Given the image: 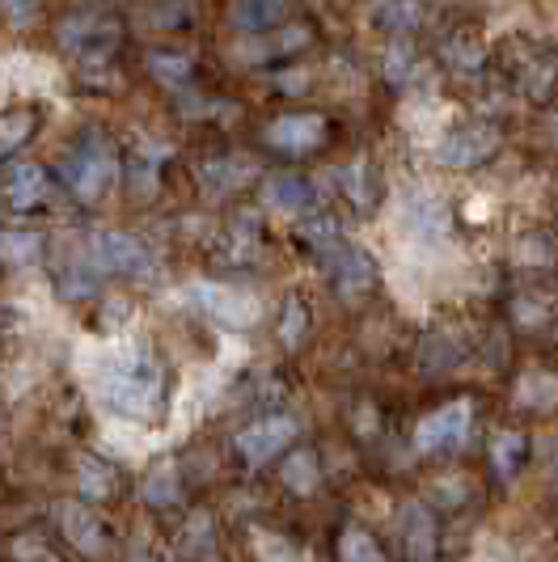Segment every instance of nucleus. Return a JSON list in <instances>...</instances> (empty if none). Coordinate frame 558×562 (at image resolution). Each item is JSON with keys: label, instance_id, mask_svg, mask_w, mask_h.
Wrapping results in <instances>:
<instances>
[{"label": "nucleus", "instance_id": "1", "mask_svg": "<svg viewBox=\"0 0 558 562\" xmlns=\"http://www.w3.org/2000/svg\"><path fill=\"white\" fill-rule=\"evenodd\" d=\"M93 394L114 415L148 423L161 415L166 372L157 364V356L148 351V342H114L93 368Z\"/></svg>", "mask_w": 558, "mask_h": 562}, {"label": "nucleus", "instance_id": "2", "mask_svg": "<svg viewBox=\"0 0 558 562\" xmlns=\"http://www.w3.org/2000/svg\"><path fill=\"white\" fill-rule=\"evenodd\" d=\"M114 178H119V161H114V148L98 136L81 140L68 157H64V182L68 191L85 203H98L102 195H111Z\"/></svg>", "mask_w": 558, "mask_h": 562}, {"label": "nucleus", "instance_id": "3", "mask_svg": "<svg viewBox=\"0 0 558 562\" xmlns=\"http://www.w3.org/2000/svg\"><path fill=\"white\" fill-rule=\"evenodd\" d=\"M85 262L93 276H153V254L119 228H98L85 246Z\"/></svg>", "mask_w": 558, "mask_h": 562}, {"label": "nucleus", "instance_id": "4", "mask_svg": "<svg viewBox=\"0 0 558 562\" xmlns=\"http://www.w3.org/2000/svg\"><path fill=\"white\" fill-rule=\"evenodd\" d=\"M398 228L415 246H445L448 233H453L445 199H436L432 191H418V187L406 191L402 203H398Z\"/></svg>", "mask_w": 558, "mask_h": 562}, {"label": "nucleus", "instance_id": "5", "mask_svg": "<svg viewBox=\"0 0 558 562\" xmlns=\"http://www.w3.org/2000/svg\"><path fill=\"white\" fill-rule=\"evenodd\" d=\"M470 419H475V411H470L466 397H457V402H448L440 411H432V415L418 419V427H415V452L436 457V452L461 449L466 436H470Z\"/></svg>", "mask_w": 558, "mask_h": 562}, {"label": "nucleus", "instance_id": "6", "mask_svg": "<svg viewBox=\"0 0 558 562\" xmlns=\"http://www.w3.org/2000/svg\"><path fill=\"white\" fill-rule=\"evenodd\" d=\"M178 301L199 313H208V317H216L224 326H250L254 317H258V301L254 296H242V292L221 288V283H191V288L178 292Z\"/></svg>", "mask_w": 558, "mask_h": 562}, {"label": "nucleus", "instance_id": "7", "mask_svg": "<svg viewBox=\"0 0 558 562\" xmlns=\"http://www.w3.org/2000/svg\"><path fill=\"white\" fill-rule=\"evenodd\" d=\"M495 148H500L495 127L470 123V127H453V132H445V136H440V144H436V157H440V166L475 169V166H482V161H487Z\"/></svg>", "mask_w": 558, "mask_h": 562}, {"label": "nucleus", "instance_id": "8", "mask_svg": "<svg viewBox=\"0 0 558 562\" xmlns=\"http://www.w3.org/2000/svg\"><path fill=\"white\" fill-rule=\"evenodd\" d=\"M292 436H297V423L288 419V415H271V419L250 423V427L237 436V449H242V457H246L250 465H267L276 452H283L292 445Z\"/></svg>", "mask_w": 558, "mask_h": 562}, {"label": "nucleus", "instance_id": "9", "mask_svg": "<svg viewBox=\"0 0 558 562\" xmlns=\"http://www.w3.org/2000/svg\"><path fill=\"white\" fill-rule=\"evenodd\" d=\"M326 140V119L322 114H283L267 123V144L279 153H309Z\"/></svg>", "mask_w": 558, "mask_h": 562}, {"label": "nucleus", "instance_id": "10", "mask_svg": "<svg viewBox=\"0 0 558 562\" xmlns=\"http://www.w3.org/2000/svg\"><path fill=\"white\" fill-rule=\"evenodd\" d=\"M326 258V271H331V280L343 288V292H360V288H368L372 283V258L360 250V246H335L331 254H322Z\"/></svg>", "mask_w": 558, "mask_h": 562}, {"label": "nucleus", "instance_id": "11", "mask_svg": "<svg viewBox=\"0 0 558 562\" xmlns=\"http://www.w3.org/2000/svg\"><path fill=\"white\" fill-rule=\"evenodd\" d=\"M59 525H64V537L81 550V554H89V559H98L102 550H107V533H102V520L89 512L85 504H64V512H59Z\"/></svg>", "mask_w": 558, "mask_h": 562}, {"label": "nucleus", "instance_id": "12", "mask_svg": "<svg viewBox=\"0 0 558 562\" xmlns=\"http://www.w3.org/2000/svg\"><path fill=\"white\" fill-rule=\"evenodd\" d=\"M263 203L271 212L292 216V212H305L309 203H313V187H309L305 178H297V173H276V178L263 182Z\"/></svg>", "mask_w": 558, "mask_h": 562}, {"label": "nucleus", "instance_id": "13", "mask_svg": "<svg viewBox=\"0 0 558 562\" xmlns=\"http://www.w3.org/2000/svg\"><path fill=\"white\" fill-rule=\"evenodd\" d=\"M288 0H233V26L246 34H263L283 18Z\"/></svg>", "mask_w": 558, "mask_h": 562}, {"label": "nucleus", "instance_id": "14", "mask_svg": "<svg viewBox=\"0 0 558 562\" xmlns=\"http://www.w3.org/2000/svg\"><path fill=\"white\" fill-rule=\"evenodd\" d=\"M402 537H406V550L415 554V559H427L432 554V546H436V525H432V512L427 507L411 504L402 512Z\"/></svg>", "mask_w": 558, "mask_h": 562}, {"label": "nucleus", "instance_id": "15", "mask_svg": "<svg viewBox=\"0 0 558 562\" xmlns=\"http://www.w3.org/2000/svg\"><path fill=\"white\" fill-rule=\"evenodd\" d=\"M9 199H13L18 207L43 203V199H47V173H43V166H34V161L13 166V173H9Z\"/></svg>", "mask_w": 558, "mask_h": 562}, {"label": "nucleus", "instance_id": "16", "mask_svg": "<svg viewBox=\"0 0 558 562\" xmlns=\"http://www.w3.org/2000/svg\"><path fill=\"white\" fill-rule=\"evenodd\" d=\"M279 479H283V486H288V491H297V495H309V491H317V482H322L317 457H313V452H292V457L283 461Z\"/></svg>", "mask_w": 558, "mask_h": 562}, {"label": "nucleus", "instance_id": "17", "mask_svg": "<svg viewBox=\"0 0 558 562\" xmlns=\"http://www.w3.org/2000/svg\"><path fill=\"white\" fill-rule=\"evenodd\" d=\"M338 562H386V554H381V546L372 541V533L347 529V533L338 537Z\"/></svg>", "mask_w": 558, "mask_h": 562}, {"label": "nucleus", "instance_id": "18", "mask_svg": "<svg viewBox=\"0 0 558 562\" xmlns=\"http://www.w3.org/2000/svg\"><path fill=\"white\" fill-rule=\"evenodd\" d=\"M178 470L174 465H157L153 474H148V482H144V499L153 507H166V504H178Z\"/></svg>", "mask_w": 558, "mask_h": 562}, {"label": "nucleus", "instance_id": "19", "mask_svg": "<svg viewBox=\"0 0 558 562\" xmlns=\"http://www.w3.org/2000/svg\"><path fill=\"white\" fill-rule=\"evenodd\" d=\"M521 457H525V436L521 431H503L500 440H495V449H491L495 470H500L503 479H512L521 470Z\"/></svg>", "mask_w": 558, "mask_h": 562}, {"label": "nucleus", "instance_id": "20", "mask_svg": "<svg viewBox=\"0 0 558 562\" xmlns=\"http://www.w3.org/2000/svg\"><path fill=\"white\" fill-rule=\"evenodd\" d=\"M34 254H38V233H30V228H13L0 237V258H9L13 267L34 262Z\"/></svg>", "mask_w": 558, "mask_h": 562}, {"label": "nucleus", "instance_id": "21", "mask_svg": "<svg viewBox=\"0 0 558 562\" xmlns=\"http://www.w3.org/2000/svg\"><path fill=\"white\" fill-rule=\"evenodd\" d=\"M30 132H34V114H30V111L0 114V157H4V153H13L18 144L26 140Z\"/></svg>", "mask_w": 558, "mask_h": 562}, {"label": "nucleus", "instance_id": "22", "mask_svg": "<svg viewBox=\"0 0 558 562\" xmlns=\"http://www.w3.org/2000/svg\"><path fill=\"white\" fill-rule=\"evenodd\" d=\"M418 18H423L418 0H386V4L377 9V22L386 30H411Z\"/></svg>", "mask_w": 558, "mask_h": 562}, {"label": "nucleus", "instance_id": "23", "mask_svg": "<svg viewBox=\"0 0 558 562\" xmlns=\"http://www.w3.org/2000/svg\"><path fill=\"white\" fill-rule=\"evenodd\" d=\"M516 397L525 406H558V381L555 376H525L516 385Z\"/></svg>", "mask_w": 558, "mask_h": 562}, {"label": "nucleus", "instance_id": "24", "mask_svg": "<svg viewBox=\"0 0 558 562\" xmlns=\"http://www.w3.org/2000/svg\"><path fill=\"white\" fill-rule=\"evenodd\" d=\"M81 495L85 499H102V495H111V486H114V479H111V470L107 465H98L93 457H85L81 461Z\"/></svg>", "mask_w": 558, "mask_h": 562}, {"label": "nucleus", "instance_id": "25", "mask_svg": "<svg viewBox=\"0 0 558 562\" xmlns=\"http://www.w3.org/2000/svg\"><path fill=\"white\" fill-rule=\"evenodd\" d=\"M305 241L313 246L317 254H331L335 246H343V233H338V221L331 216H317V221H309L305 225Z\"/></svg>", "mask_w": 558, "mask_h": 562}, {"label": "nucleus", "instance_id": "26", "mask_svg": "<svg viewBox=\"0 0 558 562\" xmlns=\"http://www.w3.org/2000/svg\"><path fill=\"white\" fill-rule=\"evenodd\" d=\"M254 550H258V562H305L297 554V546H288L276 533H254Z\"/></svg>", "mask_w": 558, "mask_h": 562}, {"label": "nucleus", "instance_id": "27", "mask_svg": "<svg viewBox=\"0 0 558 562\" xmlns=\"http://www.w3.org/2000/svg\"><path fill=\"white\" fill-rule=\"evenodd\" d=\"M309 330V313L301 301H288V310H283V322H279V338H283V347H301V338Z\"/></svg>", "mask_w": 558, "mask_h": 562}, {"label": "nucleus", "instance_id": "28", "mask_svg": "<svg viewBox=\"0 0 558 562\" xmlns=\"http://www.w3.org/2000/svg\"><path fill=\"white\" fill-rule=\"evenodd\" d=\"M250 173L246 161H212V166H203V182H212V187H233V182H242Z\"/></svg>", "mask_w": 558, "mask_h": 562}, {"label": "nucleus", "instance_id": "29", "mask_svg": "<svg viewBox=\"0 0 558 562\" xmlns=\"http://www.w3.org/2000/svg\"><path fill=\"white\" fill-rule=\"evenodd\" d=\"M411 59H415V52H411L406 43H393L390 52H386V64H381V68H386L390 81H406V77H411Z\"/></svg>", "mask_w": 558, "mask_h": 562}, {"label": "nucleus", "instance_id": "30", "mask_svg": "<svg viewBox=\"0 0 558 562\" xmlns=\"http://www.w3.org/2000/svg\"><path fill=\"white\" fill-rule=\"evenodd\" d=\"M343 182H347V191H351V199L360 203V207H368L372 203V187H368V166L364 161H356V166L343 173Z\"/></svg>", "mask_w": 558, "mask_h": 562}, {"label": "nucleus", "instance_id": "31", "mask_svg": "<svg viewBox=\"0 0 558 562\" xmlns=\"http://www.w3.org/2000/svg\"><path fill=\"white\" fill-rule=\"evenodd\" d=\"M148 64H153V72H157L161 81H187V77H191V64L182 56H153Z\"/></svg>", "mask_w": 558, "mask_h": 562}, {"label": "nucleus", "instance_id": "32", "mask_svg": "<svg viewBox=\"0 0 558 562\" xmlns=\"http://www.w3.org/2000/svg\"><path fill=\"white\" fill-rule=\"evenodd\" d=\"M34 9H38V0H0V13H9L13 22H30Z\"/></svg>", "mask_w": 558, "mask_h": 562}, {"label": "nucleus", "instance_id": "33", "mask_svg": "<svg viewBox=\"0 0 558 562\" xmlns=\"http://www.w3.org/2000/svg\"><path fill=\"white\" fill-rule=\"evenodd\" d=\"M555 136H558V119H555Z\"/></svg>", "mask_w": 558, "mask_h": 562}, {"label": "nucleus", "instance_id": "34", "mask_svg": "<svg viewBox=\"0 0 558 562\" xmlns=\"http://www.w3.org/2000/svg\"><path fill=\"white\" fill-rule=\"evenodd\" d=\"M0 427H4V415H0Z\"/></svg>", "mask_w": 558, "mask_h": 562}]
</instances>
